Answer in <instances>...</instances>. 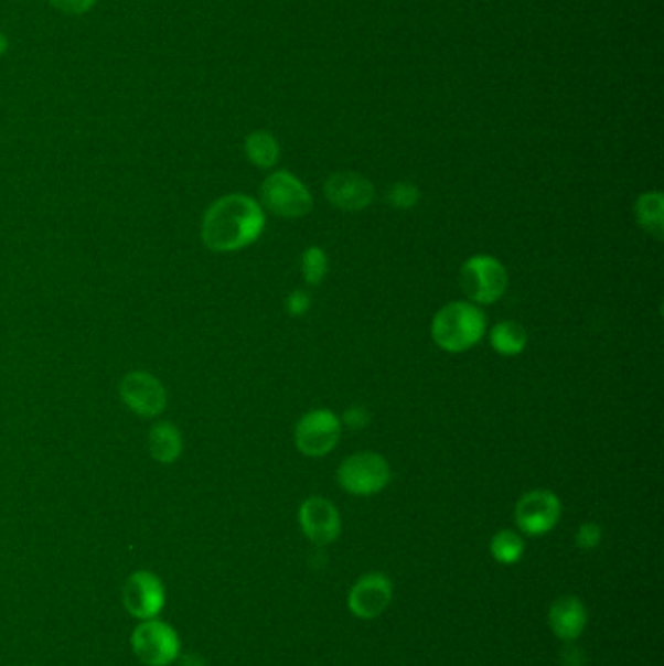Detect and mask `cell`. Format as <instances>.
Masks as SVG:
<instances>
[{"mask_svg": "<svg viewBox=\"0 0 664 666\" xmlns=\"http://www.w3.org/2000/svg\"><path fill=\"white\" fill-rule=\"evenodd\" d=\"M266 230V213L258 201L244 193H231L207 208L201 238L208 250L238 251L248 248Z\"/></svg>", "mask_w": 664, "mask_h": 666, "instance_id": "obj_1", "label": "cell"}, {"mask_svg": "<svg viewBox=\"0 0 664 666\" xmlns=\"http://www.w3.org/2000/svg\"><path fill=\"white\" fill-rule=\"evenodd\" d=\"M488 332V320L483 310L473 302L454 300L435 314L431 335L440 350L447 353H464L475 343L482 342Z\"/></svg>", "mask_w": 664, "mask_h": 666, "instance_id": "obj_2", "label": "cell"}, {"mask_svg": "<svg viewBox=\"0 0 664 666\" xmlns=\"http://www.w3.org/2000/svg\"><path fill=\"white\" fill-rule=\"evenodd\" d=\"M507 269L497 258L488 254L465 259L460 269V289L478 307L497 302L507 292Z\"/></svg>", "mask_w": 664, "mask_h": 666, "instance_id": "obj_3", "label": "cell"}, {"mask_svg": "<svg viewBox=\"0 0 664 666\" xmlns=\"http://www.w3.org/2000/svg\"><path fill=\"white\" fill-rule=\"evenodd\" d=\"M261 203L267 211L282 218H299L308 215L314 207V200L297 175L279 170L267 175L259 190Z\"/></svg>", "mask_w": 664, "mask_h": 666, "instance_id": "obj_4", "label": "cell"}, {"mask_svg": "<svg viewBox=\"0 0 664 666\" xmlns=\"http://www.w3.org/2000/svg\"><path fill=\"white\" fill-rule=\"evenodd\" d=\"M390 464L376 452H357L341 462L338 482L345 492L368 497L383 492L390 483Z\"/></svg>", "mask_w": 664, "mask_h": 666, "instance_id": "obj_5", "label": "cell"}, {"mask_svg": "<svg viewBox=\"0 0 664 666\" xmlns=\"http://www.w3.org/2000/svg\"><path fill=\"white\" fill-rule=\"evenodd\" d=\"M341 437V419L332 409H312L300 417L294 429L297 449L310 459L330 454Z\"/></svg>", "mask_w": 664, "mask_h": 666, "instance_id": "obj_6", "label": "cell"}, {"mask_svg": "<svg viewBox=\"0 0 664 666\" xmlns=\"http://www.w3.org/2000/svg\"><path fill=\"white\" fill-rule=\"evenodd\" d=\"M133 651L144 665L168 666L180 655L178 633L158 620H144L133 632Z\"/></svg>", "mask_w": 664, "mask_h": 666, "instance_id": "obj_7", "label": "cell"}, {"mask_svg": "<svg viewBox=\"0 0 664 666\" xmlns=\"http://www.w3.org/2000/svg\"><path fill=\"white\" fill-rule=\"evenodd\" d=\"M561 501L548 490H534L516 503V525L528 536H544L559 523Z\"/></svg>", "mask_w": 664, "mask_h": 666, "instance_id": "obj_8", "label": "cell"}, {"mask_svg": "<svg viewBox=\"0 0 664 666\" xmlns=\"http://www.w3.org/2000/svg\"><path fill=\"white\" fill-rule=\"evenodd\" d=\"M121 400L137 416L157 417L167 408V390L157 376L135 370L121 380Z\"/></svg>", "mask_w": 664, "mask_h": 666, "instance_id": "obj_9", "label": "cell"}, {"mask_svg": "<svg viewBox=\"0 0 664 666\" xmlns=\"http://www.w3.org/2000/svg\"><path fill=\"white\" fill-rule=\"evenodd\" d=\"M164 584L150 571H137L124 587V604L135 617L152 620L164 609Z\"/></svg>", "mask_w": 664, "mask_h": 666, "instance_id": "obj_10", "label": "cell"}, {"mask_svg": "<svg viewBox=\"0 0 664 666\" xmlns=\"http://www.w3.org/2000/svg\"><path fill=\"white\" fill-rule=\"evenodd\" d=\"M300 526L308 540L315 546H328L340 538L341 517L332 501L310 497L300 505Z\"/></svg>", "mask_w": 664, "mask_h": 666, "instance_id": "obj_11", "label": "cell"}, {"mask_svg": "<svg viewBox=\"0 0 664 666\" xmlns=\"http://www.w3.org/2000/svg\"><path fill=\"white\" fill-rule=\"evenodd\" d=\"M390 600V579L383 573H368L351 589L350 610L361 620H373L388 609Z\"/></svg>", "mask_w": 664, "mask_h": 666, "instance_id": "obj_12", "label": "cell"}, {"mask_svg": "<svg viewBox=\"0 0 664 666\" xmlns=\"http://www.w3.org/2000/svg\"><path fill=\"white\" fill-rule=\"evenodd\" d=\"M324 190L328 201L341 211H363L374 201V185L355 172L330 175Z\"/></svg>", "mask_w": 664, "mask_h": 666, "instance_id": "obj_13", "label": "cell"}, {"mask_svg": "<svg viewBox=\"0 0 664 666\" xmlns=\"http://www.w3.org/2000/svg\"><path fill=\"white\" fill-rule=\"evenodd\" d=\"M549 627L564 642H575L587 627V610L577 597H561L549 609Z\"/></svg>", "mask_w": 664, "mask_h": 666, "instance_id": "obj_14", "label": "cell"}, {"mask_svg": "<svg viewBox=\"0 0 664 666\" xmlns=\"http://www.w3.org/2000/svg\"><path fill=\"white\" fill-rule=\"evenodd\" d=\"M182 434L170 423H158L150 429L149 449L152 459L172 464L182 454Z\"/></svg>", "mask_w": 664, "mask_h": 666, "instance_id": "obj_15", "label": "cell"}, {"mask_svg": "<svg viewBox=\"0 0 664 666\" xmlns=\"http://www.w3.org/2000/svg\"><path fill=\"white\" fill-rule=\"evenodd\" d=\"M635 218L638 225L651 234L655 240H663L664 236V197L661 192L643 193L635 203Z\"/></svg>", "mask_w": 664, "mask_h": 666, "instance_id": "obj_16", "label": "cell"}, {"mask_svg": "<svg viewBox=\"0 0 664 666\" xmlns=\"http://www.w3.org/2000/svg\"><path fill=\"white\" fill-rule=\"evenodd\" d=\"M490 342L499 355H503V357H516L526 347L528 335H526V330H524L523 325L516 324V322H499L491 330Z\"/></svg>", "mask_w": 664, "mask_h": 666, "instance_id": "obj_17", "label": "cell"}, {"mask_svg": "<svg viewBox=\"0 0 664 666\" xmlns=\"http://www.w3.org/2000/svg\"><path fill=\"white\" fill-rule=\"evenodd\" d=\"M246 154L251 164L259 168H271L279 160V142L275 141L274 135L266 131H256L246 139Z\"/></svg>", "mask_w": 664, "mask_h": 666, "instance_id": "obj_18", "label": "cell"}, {"mask_svg": "<svg viewBox=\"0 0 664 666\" xmlns=\"http://www.w3.org/2000/svg\"><path fill=\"white\" fill-rule=\"evenodd\" d=\"M491 554H493V558L497 559L499 563L513 566L518 559L523 558V538L513 530H501L491 540Z\"/></svg>", "mask_w": 664, "mask_h": 666, "instance_id": "obj_19", "label": "cell"}, {"mask_svg": "<svg viewBox=\"0 0 664 666\" xmlns=\"http://www.w3.org/2000/svg\"><path fill=\"white\" fill-rule=\"evenodd\" d=\"M328 269H330V261H328V256H325V251L322 250V248L312 246V248H308V250L302 254V259H300V271H302V279H304L308 284L322 283L325 276H328Z\"/></svg>", "mask_w": 664, "mask_h": 666, "instance_id": "obj_20", "label": "cell"}, {"mask_svg": "<svg viewBox=\"0 0 664 666\" xmlns=\"http://www.w3.org/2000/svg\"><path fill=\"white\" fill-rule=\"evenodd\" d=\"M419 197H421L419 187H416L414 184H407V182L392 185L390 192H388V203H390L392 207L401 208V211L416 207L417 203H419Z\"/></svg>", "mask_w": 664, "mask_h": 666, "instance_id": "obj_21", "label": "cell"}, {"mask_svg": "<svg viewBox=\"0 0 664 666\" xmlns=\"http://www.w3.org/2000/svg\"><path fill=\"white\" fill-rule=\"evenodd\" d=\"M600 538H602L600 526H598L597 523H585V525L579 526V530H577L575 544H577V548H581V550H595L598 544H600Z\"/></svg>", "mask_w": 664, "mask_h": 666, "instance_id": "obj_22", "label": "cell"}, {"mask_svg": "<svg viewBox=\"0 0 664 666\" xmlns=\"http://www.w3.org/2000/svg\"><path fill=\"white\" fill-rule=\"evenodd\" d=\"M285 309L291 316H302L310 309V294L304 291H292L285 300Z\"/></svg>", "mask_w": 664, "mask_h": 666, "instance_id": "obj_23", "label": "cell"}, {"mask_svg": "<svg viewBox=\"0 0 664 666\" xmlns=\"http://www.w3.org/2000/svg\"><path fill=\"white\" fill-rule=\"evenodd\" d=\"M50 2L65 14H84L96 4V0H50Z\"/></svg>", "mask_w": 664, "mask_h": 666, "instance_id": "obj_24", "label": "cell"}, {"mask_svg": "<svg viewBox=\"0 0 664 666\" xmlns=\"http://www.w3.org/2000/svg\"><path fill=\"white\" fill-rule=\"evenodd\" d=\"M368 411L363 406H353V408L345 411L343 416V423L350 427V429H363L368 423Z\"/></svg>", "mask_w": 664, "mask_h": 666, "instance_id": "obj_25", "label": "cell"}, {"mask_svg": "<svg viewBox=\"0 0 664 666\" xmlns=\"http://www.w3.org/2000/svg\"><path fill=\"white\" fill-rule=\"evenodd\" d=\"M587 665V657H585V651L581 647L574 645V642H569V645H565L561 651V666H585Z\"/></svg>", "mask_w": 664, "mask_h": 666, "instance_id": "obj_26", "label": "cell"}, {"mask_svg": "<svg viewBox=\"0 0 664 666\" xmlns=\"http://www.w3.org/2000/svg\"><path fill=\"white\" fill-rule=\"evenodd\" d=\"M7 50H9V40H7V35L0 32V57L7 53Z\"/></svg>", "mask_w": 664, "mask_h": 666, "instance_id": "obj_27", "label": "cell"}]
</instances>
